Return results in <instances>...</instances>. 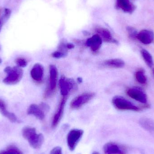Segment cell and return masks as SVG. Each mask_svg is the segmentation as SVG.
I'll return each mask as SVG.
<instances>
[{"mask_svg":"<svg viewBox=\"0 0 154 154\" xmlns=\"http://www.w3.org/2000/svg\"><path fill=\"white\" fill-rule=\"evenodd\" d=\"M141 53L146 65L149 67H152L153 65V60L151 54L147 51L144 49L141 50Z\"/></svg>","mask_w":154,"mask_h":154,"instance_id":"cell-20","label":"cell"},{"mask_svg":"<svg viewBox=\"0 0 154 154\" xmlns=\"http://www.w3.org/2000/svg\"><path fill=\"white\" fill-rule=\"evenodd\" d=\"M58 78V72L56 66L51 65L49 67V79L48 87L44 93L45 98H49L55 93L57 88Z\"/></svg>","mask_w":154,"mask_h":154,"instance_id":"cell-3","label":"cell"},{"mask_svg":"<svg viewBox=\"0 0 154 154\" xmlns=\"http://www.w3.org/2000/svg\"><path fill=\"white\" fill-rule=\"evenodd\" d=\"M59 83L62 97H68L70 92L75 88V82L71 79L62 76L60 78Z\"/></svg>","mask_w":154,"mask_h":154,"instance_id":"cell-6","label":"cell"},{"mask_svg":"<svg viewBox=\"0 0 154 154\" xmlns=\"http://www.w3.org/2000/svg\"><path fill=\"white\" fill-rule=\"evenodd\" d=\"M104 65L108 67L113 68H121L124 67L125 63L120 59H112L108 60L104 62Z\"/></svg>","mask_w":154,"mask_h":154,"instance_id":"cell-19","label":"cell"},{"mask_svg":"<svg viewBox=\"0 0 154 154\" xmlns=\"http://www.w3.org/2000/svg\"><path fill=\"white\" fill-rule=\"evenodd\" d=\"M4 70L7 74V76L4 79L3 82L7 85L17 84L21 80L23 76V71L18 66L14 67L7 66Z\"/></svg>","mask_w":154,"mask_h":154,"instance_id":"cell-2","label":"cell"},{"mask_svg":"<svg viewBox=\"0 0 154 154\" xmlns=\"http://www.w3.org/2000/svg\"><path fill=\"white\" fill-rule=\"evenodd\" d=\"M102 39L98 34H96L89 38L86 41L87 46L90 48L92 52H98L101 48Z\"/></svg>","mask_w":154,"mask_h":154,"instance_id":"cell-11","label":"cell"},{"mask_svg":"<svg viewBox=\"0 0 154 154\" xmlns=\"http://www.w3.org/2000/svg\"><path fill=\"white\" fill-rule=\"evenodd\" d=\"M83 134V131L81 129H73L69 131L67 137V143L70 151L75 150Z\"/></svg>","mask_w":154,"mask_h":154,"instance_id":"cell-5","label":"cell"},{"mask_svg":"<svg viewBox=\"0 0 154 154\" xmlns=\"http://www.w3.org/2000/svg\"><path fill=\"white\" fill-rule=\"evenodd\" d=\"M74 45H73L72 43H67L66 44V47L67 49H71L74 48Z\"/></svg>","mask_w":154,"mask_h":154,"instance_id":"cell-28","label":"cell"},{"mask_svg":"<svg viewBox=\"0 0 154 154\" xmlns=\"http://www.w3.org/2000/svg\"><path fill=\"white\" fill-rule=\"evenodd\" d=\"M2 63V60H1V59H0V63Z\"/></svg>","mask_w":154,"mask_h":154,"instance_id":"cell-31","label":"cell"},{"mask_svg":"<svg viewBox=\"0 0 154 154\" xmlns=\"http://www.w3.org/2000/svg\"><path fill=\"white\" fill-rule=\"evenodd\" d=\"M0 50H1V47H0Z\"/></svg>","mask_w":154,"mask_h":154,"instance_id":"cell-32","label":"cell"},{"mask_svg":"<svg viewBox=\"0 0 154 154\" xmlns=\"http://www.w3.org/2000/svg\"><path fill=\"white\" fill-rule=\"evenodd\" d=\"M30 75L33 80L37 82H40L42 80L44 76L43 66L39 63L35 64L31 70Z\"/></svg>","mask_w":154,"mask_h":154,"instance_id":"cell-13","label":"cell"},{"mask_svg":"<svg viewBox=\"0 0 154 154\" xmlns=\"http://www.w3.org/2000/svg\"><path fill=\"white\" fill-rule=\"evenodd\" d=\"M92 154H100V153H99L98 152H93V153H92Z\"/></svg>","mask_w":154,"mask_h":154,"instance_id":"cell-30","label":"cell"},{"mask_svg":"<svg viewBox=\"0 0 154 154\" xmlns=\"http://www.w3.org/2000/svg\"><path fill=\"white\" fill-rule=\"evenodd\" d=\"M0 154H23L19 148L13 146H11L5 150L0 152Z\"/></svg>","mask_w":154,"mask_h":154,"instance_id":"cell-21","label":"cell"},{"mask_svg":"<svg viewBox=\"0 0 154 154\" xmlns=\"http://www.w3.org/2000/svg\"><path fill=\"white\" fill-rule=\"evenodd\" d=\"M95 94L92 92H85L79 95L71 101L70 106L72 108L77 109L90 101Z\"/></svg>","mask_w":154,"mask_h":154,"instance_id":"cell-7","label":"cell"},{"mask_svg":"<svg viewBox=\"0 0 154 154\" xmlns=\"http://www.w3.org/2000/svg\"><path fill=\"white\" fill-rule=\"evenodd\" d=\"M105 154H126V151L124 147L116 143H107L103 147Z\"/></svg>","mask_w":154,"mask_h":154,"instance_id":"cell-10","label":"cell"},{"mask_svg":"<svg viewBox=\"0 0 154 154\" xmlns=\"http://www.w3.org/2000/svg\"><path fill=\"white\" fill-rule=\"evenodd\" d=\"M28 115H32L39 120H42L45 118V115L43 108L36 104H32L27 110Z\"/></svg>","mask_w":154,"mask_h":154,"instance_id":"cell-15","label":"cell"},{"mask_svg":"<svg viewBox=\"0 0 154 154\" xmlns=\"http://www.w3.org/2000/svg\"><path fill=\"white\" fill-rule=\"evenodd\" d=\"M135 78L137 81L141 84H145L146 83L147 78L145 75L144 72L141 70L137 71L136 73Z\"/></svg>","mask_w":154,"mask_h":154,"instance_id":"cell-22","label":"cell"},{"mask_svg":"<svg viewBox=\"0 0 154 154\" xmlns=\"http://www.w3.org/2000/svg\"><path fill=\"white\" fill-rule=\"evenodd\" d=\"M112 102L115 107L119 110L135 111L139 110L138 107L121 96H117L114 97L112 99Z\"/></svg>","mask_w":154,"mask_h":154,"instance_id":"cell-4","label":"cell"},{"mask_svg":"<svg viewBox=\"0 0 154 154\" xmlns=\"http://www.w3.org/2000/svg\"><path fill=\"white\" fill-rule=\"evenodd\" d=\"M11 14V11L8 8H5V14L4 15V18L5 20H7L10 18Z\"/></svg>","mask_w":154,"mask_h":154,"instance_id":"cell-27","label":"cell"},{"mask_svg":"<svg viewBox=\"0 0 154 154\" xmlns=\"http://www.w3.org/2000/svg\"><path fill=\"white\" fill-rule=\"evenodd\" d=\"M154 34L152 31L147 29L142 30L138 32L137 39L143 44L148 45L152 43L153 41Z\"/></svg>","mask_w":154,"mask_h":154,"instance_id":"cell-12","label":"cell"},{"mask_svg":"<svg viewBox=\"0 0 154 154\" xmlns=\"http://www.w3.org/2000/svg\"><path fill=\"white\" fill-rule=\"evenodd\" d=\"M127 31L128 33V36L132 39H137V35L138 34L137 31L135 28L131 26H128L126 28Z\"/></svg>","mask_w":154,"mask_h":154,"instance_id":"cell-23","label":"cell"},{"mask_svg":"<svg viewBox=\"0 0 154 154\" xmlns=\"http://www.w3.org/2000/svg\"><path fill=\"white\" fill-rule=\"evenodd\" d=\"M15 62L17 66L20 68L25 67L27 66V60L24 58L22 57H19L15 60Z\"/></svg>","mask_w":154,"mask_h":154,"instance_id":"cell-24","label":"cell"},{"mask_svg":"<svg viewBox=\"0 0 154 154\" xmlns=\"http://www.w3.org/2000/svg\"><path fill=\"white\" fill-rule=\"evenodd\" d=\"M116 7L122 9L125 12L130 14L133 13L136 8V6L130 0H117Z\"/></svg>","mask_w":154,"mask_h":154,"instance_id":"cell-14","label":"cell"},{"mask_svg":"<svg viewBox=\"0 0 154 154\" xmlns=\"http://www.w3.org/2000/svg\"><path fill=\"white\" fill-rule=\"evenodd\" d=\"M96 31L97 34L100 36V38L104 41L108 42L117 43V41L113 38L111 32L107 29L104 28H98L96 29Z\"/></svg>","mask_w":154,"mask_h":154,"instance_id":"cell-16","label":"cell"},{"mask_svg":"<svg viewBox=\"0 0 154 154\" xmlns=\"http://www.w3.org/2000/svg\"><path fill=\"white\" fill-rule=\"evenodd\" d=\"M22 135L28 141L30 146L34 149L40 148L44 142L43 135L37 134L36 129L34 128L25 127L23 129Z\"/></svg>","mask_w":154,"mask_h":154,"instance_id":"cell-1","label":"cell"},{"mask_svg":"<svg viewBox=\"0 0 154 154\" xmlns=\"http://www.w3.org/2000/svg\"><path fill=\"white\" fill-rule=\"evenodd\" d=\"M128 95L135 100L142 103L147 102V96L143 90L138 88H133L128 90Z\"/></svg>","mask_w":154,"mask_h":154,"instance_id":"cell-9","label":"cell"},{"mask_svg":"<svg viewBox=\"0 0 154 154\" xmlns=\"http://www.w3.org/2000/svg\"><path fill=\"white\" fill-rule=\"evenodd\" d=\"M3 24V18H0V32L2 29V27Z\"/></svg>","mask_w":154,"mask_h":154,"instance_id":"cell-29","label":"cell"},{"mask_svg":"<svg viewBox=\"0 0 154 154\" xmlns=\"http://www.w3.org/2000/svg\"><path fill=\"white\" fill-rule=\"evenodd\" d=\"M141 126L151 134H154V121L150 119L143 118L139 121Z\"/></svg>","mask_w":154,"mask_h":154,"instance_id":"cell-18","label":"cell"},{"mask_svg":"<svg viewBox=\"0 0 154 154\" xmlns=\"http://www.w3.org/2000/svg\"><path fill=\"white\" fill-rule=\"evenodd\" d=\"M50 154H62V149L60 146L54 147L50 152Z\"/></svg>","mask_w":154,"mask_h":154,"instance_id":"cell-26","label":"cell"},{"mask_svg":"<svg viewBox=\"0 0 154 154\" xmlns=\"http://www.w3.org/2000/svg\"><path fill=\"white\" fill-rule=\"evenodd\" d=\"M66 55L65 51H62L60 50L54 51L52 54V56L55 58L60 59L65 57Z\"/></svg>","mask_w":154,"mask_h":154,"instance_id":"cell-25","label":"cell"},{"mask_svg":"<svg viewBox=\"0 0 154 154\" xmlns=\"http://www.w3.org/2000/svg\"></svg>","mask_w":154,"mask_h":154,"instance_id":"cell-33","label":"cell"},{"mask_svg":"<svg viewBox=\"0 0 154 154\" xmlns=\"http://www.w3.org/2000/svg\"><path fill=\"white\" fill-rule=\"evenodd\" d=\"M0 112L3 116L7 118L12 123H15L18 121V119L15 115L7 110L6 104L2 99H0Z\"/></svg>","mask_w":154,"mask_h":154,"instance_id":"cell-17","label":"cell"},{"mask_svg":"<svg viewBox=\"0 0 154 154\" xmlns=\"http://www.w3.org/2000/svg\"><path fill=\"white\" fill-rule=\"evenodd\" d=\"M67 99L68 97H61L60 102L57 108L52 119V123H51V126L52 128L56 127L61 120L64 113L65 105Z\"/></svg>","mask_w":154,"mask_h":154,"instance_id":"cell-8","label":"cell"}]
</instances>
